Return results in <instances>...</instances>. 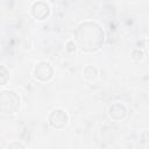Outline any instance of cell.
Returning <instances> with one entry per match:
<instances>
[{"label": "cell", "mask_w": 149, "mask_h": 149, "mask_svg": "<svg viewBox=\"0 0 149 149\" xmlns=\"http://www.w3.org/2000/svg\"><path fill=\"white\" fill-rule=\"evenodd\" d=\"M7 149H24V147L21 143H19V142H13V143H10L8 146Z\"/></svg>", "instance_id": "obj_8"}, {"label": "cell", "mask_w": 149, "mask_h": 149, "mask_svg": "<svg viewBox=\"0 0 149 149\" xmlns=\"http://www.w3.org/2000/svg\"><path fill=\"white\" fill-rule=\"evenodd\" d=\"M20 107V97L13 91H3L0 93V112L6 114L15 113Z\"/></svg>", "instance_id": "obj_2"}, {"label": "cell", "mask_w": 149, "mask_h": 149, "mask_svg": "<svg viewBox=\"0 0 149 149\" xmlns=\"http://www.w3.org/2000/svg\"><path fill=\"white\" fill-rule=\"evenodd\" d=\"M9 79V72L8 70L3 66V65H0V86L1 85H5Z\"/></svg>", "instance_id": "obj_7"}, {"label": "cell", "mask_w": 149, "mask_h": 149, "mask_svg": "<svg viewBox=\"0 0 149 149\" xmlns=\"http://www.w3.org/2000/svg\"><path fill=\"white\" fill-rule=\"evenodd\" d=\"M52 73H54V70H52V66L50 63L48 62H40L35 70H34V74L35 77L38 79V80H42V81H45V80H49L51 77H52Z\"/></svg>", "instance_id": "obj_4"}, {"label": "cell", "mask_w": 149, "mask_h": 149, "mask_svg": "<svg viewBox=\"0 0 149 149\" xmlns=\"http://www.w3.org/2000/svg\"><path fill=\"white\" fill-rule=\"evenodd\" d=\"M104 40L105 33L100 24L92 21H85L76 29L73 43L84 52H95L102 47Z\"/></svg>", "instance_id": "obj_1"}, {"label": "cell", "mask_w": 149, "mask_h": 149, "mask_svg": "<svg viewBox=\"0 0 149 149\" xmlns=\"http://www.w3.org/2000/svg\"><path fill=\"white\" fill-rule=\"evenodd\" d=\"M126 114L127 112L125 106L119 102H115L109 107V116L114 120H122L126 116Z\"/></svg>", "instance_id": "obj_6"}, {"label": "cell", "mask_w": 149, "mask_h": 149, "mask_svg": "<svg viewBox=\"0 0 149 149\" xmlns=\"http://www.w3.org/2000/svg\"><path fill=\"white\" fill-rule=\"evenodd\" d=\"M31 14L37 20H44L50 14V7L47 2H43V1L34 2L31 6Z\"/></svg>", "instance_id": "obj_5"}, {"label": "cell", "mask_w": 149, "mask_h": 149, "mask_svg": "<svg viewBox=\"0 0 149 149\" xmlns=\"http://www.w3.org/2000/svg\"><path fill=\"white\" fill-rule=\"evenodd\" d=\"M68 122V114L65 113V111L58 108V109H54L51 112V114L49 115V125L52 128H62L66 125Z\"/></svg>", "instance_id": "obj_3"}]
</instances>
